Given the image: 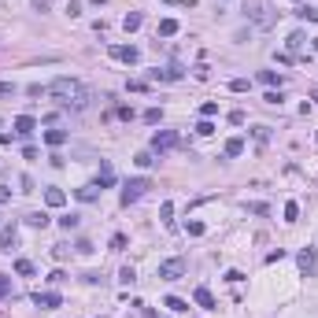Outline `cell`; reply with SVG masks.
Listing matches in <instances>:
<instances>
[{
    "mask_svg": "<svg viewBox=\"0 0 318 318\" xmlns=\"http://www.w3.org/2000/svg\"><path fill=\"white\" fill-rule=\"evenodd\" d=\"M96 185H100V189H111V185H115V170H111L108 159H100V182Z\"/></svg>",
    "mask_w": 318,
    "mask_h": 318,
    "instance_id": "cell-11",
    "label": "cell"
},
{
    "mask_svg": "<svg viewBox=\"0 0 318 318\" xmlns=\"http://www.w3.org/2000/svg\"><path fill=\"white\" fill-rule=\"evenodd\" d=\"M163 307H170L174 315H182V311H189V303H185V300H178V296H167V300H163Z\"/></svg>",
    "mask_w": 318,
    "mask_h": 318,
    "instance_id": "cell-19",
    "label": "cell"
},
{
    "mask_svg": "<svg viewBox=\"0 0 318 318\" xmlns=\"http://www.w3.org/2000/svg\"><path fill=\"white\" fill-rule=\"evenodd\" d=\"M0 96H15V85H11V82H0Z\"/></svg>",
    "mask_w": 318,
    "mask_h": 318,
    "instance_id": "cell-37",
    "label": "cell"
},
{
    "mask_svg": "<svg viewBox=\"0 0 318 318\" xmlns=\"http://www.w3.org/2000/svg\"><path fill=\"white\" fill-rule=\"evenodd\" d=\"M215 111H218V104H211V100H207V104H204V108H200V115H204V118H211V115H215Z\"/></svg>",
    "mask_w": 318,
    "mask_h": 318,
    "instance_id": "cell-36",
    "label": "cell"
},
{
    "mask_svg": "<svg viewBox=\"0 0 318 318\" xmlns=\"http://www.w3.org/2000/svg\"><path fill=\"white\" fill-rule=\"evenodd\" d=\"M193 300H196V307H215V296H211V289H207V285H200V289H196V293H193Z\"/></svg>",
    "mask_w": 318,
    "mask_h": 318,
    "instance_id": "cell-10",
    "label": "cell"
},
{
    "mask_svg": "<svg viewBox=\"0 0 318 318\" xmlns=\"http://www.w3.org/2000/svg\"><path fill=\"white\" fill-rule=\"evenodd\" d=\"M296 15L307 19V23H318V11H315V8H307V4H300V8H296Z\"/></svg>",
    "mask_w": 318,
    "mask_h": 318,
    "instance_id": "cell-24",
    "label": "cell"
},
{
    "mask_svg": "<svg viewBox=\"0 0 318 318\" xmlns=\"http://www.w3.org/2000/svg\"><path fill=\"white\" fill-rule=\"evenodd\" d=\"M4 296H11V277L0 274V300H4Z\"/></svg>",
    "mask_w": 318,
    "mask_h": 318,
    "instance_id": "cell-31",
    "label": "cell"
},
{
    "mask_svg": "<svg viewBox=\"0 0 318 318\" xmlns=\"http://www.w3.org/2000/svg\"><path fill=\"white\" fill-rule=\"evenodd\" d=\"M19 244V229H15V222L11 226H4V233H0V251H11Z\"/></svg>",
    "mask_w": 318,
    "mask_h": 318,
    "instance_id": "cell-8",
    "label": "cell"
},
{
    "mask_svg": "<svg viewBox=\"0 0 318 318\" xmlns=\"http://www.w3.org/2000/svg\"><path fill=\"white\" fill-rule=\"evenodd\" d=\"M178 30H182V26H178V19H163V23H159V37H174Z\"/></svg>",
    "mask_w": 318,
    "mask_h": 318,
    "instance_id": "cell-17",
    "label": "cell"
},
{
    "mask_svg": "<svg viewBox=\"0 0 318 318\" xmlns=\"http://www.w3.org/2000/svg\"><path fill=\"white\" fill-rule=\"evenodd\" d=\"M300 45H303V34H293V37H289V52H296Z\"/></svg>",
    "mask_w": 318,
    "mask_h": 318,
    "instance_id": "cell-35",
    "label": "cell"
},
{
    "mask_svg": "<svg viewBox=\"0 0 318 318\" xmlns=\"http://www.w3.org/2000/svg\"><path fill=\"white\" fill-rule=\"evenodd\" d=\"M152 189V182L148 178H134V182H126V189H122V207H130V204H137L144 193Z\"/></svg>",
    "mask_w": 318,
    "mask_h": 318,
    "instance_id": "cell-3",
    "label": "cell"
},
{
    "mask_svg": "<svg viewBox=\"0 0 318 318\" xmlns=\"http://www.w3.org/2000/svg\"><path fill=\"white\" fill-rule=\"evenodd\" d=\"M26 226L45 229V226H48V215H45V211H34V215H26Z\"/></svg>",
    "mask_w": 318,
    "mask_h": 318,
    "instance_id": "cell-18",
    "label": "cell"
},
{
    "mask_svg": "<svg viewBox=\"0 0 318 318\" xmlns=\"http://www.w3.org/2000/svg\"><path fill=\"white\" fill-rule=\"evenodd\" d=\"M78 222H82L78 215H63V218H59V226H63V229H78Z\"/></svg>",
    "mask_w": 318,
    "mask_h": 318,
    "instance_id": "cell-28",
    "label": "cell"
},
{
    "mask_svg": "<svg viewBox=\"0 0 318 318\" xmlns=\"http://www.w3.org/2000/svg\"><path fill=\"white\" fill-rule=\"evenodd\" d=\"M11 200V189H4V185H0V204H8Z\"/></svg>",
    "mask_w": 318,
    "mask_h": 318,
    "instance_id": "cell-38",
    "label": "cell"
},
{
    "mask_svg": "<svg viewBox=\"0 0 318 318\" xmlns=\"http://www.w3.org/2000/svg\"><path fill=\"white\" fill-rule=\"evenodd\" d=\"M111 248L122 251V248H126V233H115V237H111Z\"/></svg>",
    "mask_w": 318,
    "mask_h": 318,
    "instance_id": "cell-33",
    "label": "cell"
},
{
    "mask_svg": "<svg viewBox=\"0 0 318 318\" xmlns=\"http://www.w3.org/2000/svg\"><path fill=\"white\" fill-rule=\"evenodd\" d=\"M134 163H137V167H152V163H156V152H137V159H134Z\"/></svg>",
    "mask_w": 318,
    "mask_h": 318,
    "instance_id": "cell-21",
    "label": "cell"
},
{
    "mask_svg": "<svg viewBox=\"0 0 318 318\" xmlns=\"http://www.w3.org/2000/svg\"><path fill=\"white\" fill-rule=\"evenodd\" d=\"M15 274L30 277V274H34V263H30V259H19V263H15Z\"/></svg>",
    "mask_w": 318,
    "mask_h": 318,
    "instance_id": "cell-26",
    "label": "cell"
},
{
    "mask_svg": "<svg viewBox=\"0 0 318 318\" xmlns=\"http://www.w3.org/2000/svg\"><path fill=\"white\" fill-rule=\"evenodd\" d=\"M296 263H300V274H303V277H315V270H318V259H315V248H303L300 255H296Z\"/></svg>",
    "mask_w": 318,
    "mask_h": 318,
    "instance_id": "cell-7",
    "label": "cell"
},
{
    "mask_svg": "<svg viewBox=\"0 0 318 318\" xmlns=\"http://www.w3.org/2000/svg\"><path fill=\"white\" fill-rule=\"evenodd\" d=\"M244 152V137H229L226 141V156H241Z\"/></svg>",
    "mask_w": 318,
    "mask_h": 318,
    "instance_id": "cell-20",
    "label": "cell"
},
{
    "mask_svg": "<svg viewBox=\"0 0 318 318\" xmlns=\"http://www.w3.org/2000/svg\"><path fill=\"white\" fill-rule=\"evenodd\" d=\"M311 45H315V48H318V37H315V41H311Z\"/></svg>",
    "mask_w": 318,
    "mask_h": 318,
    "instance_id": "cell-39",
    "label": "cell"
},
{
    "mask_svg": "<svg viewBox=\"0 0 318 318\" xmlns=\"http://www.w3.org/2000/svg\"><path fill=\"white\" fill-rule=\"evenodd\" d=\"M111 56L118 59V63H130V67H134L137 59H141V52H137V45H111Z\"/></svg>",
    "mask_w": 318,
    "mask_h": 318,
    "instance_id": "cell-6",
    "label": "cell"
},
{
    "mask_svg": "<svg viewBox=\"0 0 318 318\" xmlns=\"http://www.w3.org/2000/svg\"><path fill=\"white\" fill-rule=\"evenodd\" d=\"M96 193H100V185H82V189H74V196L82 204H92V200H96Z\"/></svg>",
    "mask_w": 318,
    "mask_h": 318,
    "instance_id": "cell-14",
    "label": "cell"
},
{
    "mask_svg": "<svg viewBox=\"0 0 318 318\" xmlns=\"http://www.w3.org/2000/svg\"><path fill=\"white\" fill-rule=\"evenodd\" d=\"M159 118H163V111H159V108H148V111H144V122H148V126H156Z\"/></svg>",
    "mask_w": 318,
    "mask_h": 318,
    "instance_id": "cell-29",
    "label": "cell"
},
{
    "mask_svg": "<svg viewBox=\"0 0 318 318\" xmlns=\"http://www.w3.org/2000/svg\"><path fill=\"white\" fill-rule=\"evenodd\" d=\"M118 281H126V285H134V281H137L134 267H122V274H118Z\"/></svg>",
    "mask_w": 318,
    "mask_h": 318,
    "instance_id": "cell-30",
    "label": "cell"
},
{
    "mask_svg": "<svg viewBox=\"0 0 318 318\" xmlns=\"http://www.w3.org/2000/svg\"><path fill=\"white\" fill-rule=\"evenodd\" d=\"M170 215H174V204H170V200H163V207H159V218H163L167 226H170V222H174V218H170Z\"/></svg>",
    "mask_w": 318,
    "mask_h": 318,
    "instance_id": "cell-25",
    "label": "cell"
},
{
    "mask_svg": "<svg viewBox=\"0 0 318 318\" xmlns=\"http://www.w3.org/2000/svg\"><path fill=\"white\" fill-rule=\"evenodd\" d=\"M189 233H193V237H204V222H196V218H193V222H189Z\"/></svg>",
    "mask_w": 318,
    "mask_h": 318,
    "instance_id": "cell-34",
    "label": "cell"
},
{
    "mask_svg": "<svg viewBox=\"0 0 318 318\" xmlns=\"http://www.w3.org/2000/svg\"><path fill=\"white\" fill-rule=\"evenodd\" d=\"M244 15L251 19V23L259 26V30H270V26L277 23V15H274V8H270L267 0H248L244 4Z\"/></svg>",
    "mask_w": 318,
    "mask_h": 318,
    "instance_id": "cell-2",
    "label": "cell"
},
{
    "mask_svg": "<svg viewBox=\"0 0 318 318\" xmlns=\"http://www.w3.org/2000/svg\"><path fill=\"white\" fill-rule=\"evenodd\" d=\"M34 303H37V307H59L63 300H59V293H37Z\"/></svg>",
    "mask_w": 318,
    "mask_h": 318,
    "instance_id": "cell-13",
    "label": "cell"
},
{
    "mask_svg": "<svg viewBox=\"0 0 318 318\" xmlns=\"http://www.w3.org/2000/svg\"><path fill=\"white\" fill-rule=\"evenodd\" d=\"M229 89H233V92H244V89H248V78H233V82H229Z\"/></svg>",
    "mask_w": 318,
    "mask_h": 318,
    "instance_id": "cell-32",
    "label": "cell"
},
{
    "mask_svg": "<svg viewBox=\"0 0 318 318\" xmlns=\"http://www.w3.org/2000/svg\"><path fill=\"white\" fill-rule=\"evenodd\" d=\"M178 141H182V137H178L174 130H159V134H152V152H159V156H163V152L178 148Z\"/></svg>",
    "mask_w": 318,
    "mask_h": 318,
    "instance_id": "cell-4",
    "label": "cell"
},
{
    "mask_svg": "<svg viewBox=\"0 0 318 318\" xmlns=\"http://www.w3.org/2000/svg\"><path fill=\"white\" fill-rule=\"evenodd\" d=\"M141 23H144L141 11H130V15L122 19V30H126V34H134V30H141Z\"/></svg>",
    "mask_w": 318,
    "mask_h": 318,
    "instance_id": "cell-15",
    "label": "cell"
},
{
    "mask_svg": "<svg viewBox=\"0 0 318 318\" xmlns=\"http://www.w3.org/2000/svg\"><path fill=\"white\" fill-rule=\"evenodd\" d=\"M63 141H67V130H45V144H52V148H59Z\"/></svg>",
    "mask_w": 318,
    "mask_h": 318,
    "instance_id": "cell-16",
    "label": "cell"
},
{
    "mask_svg": "<svg viewBox=\"0 0 318 318\" xmlns=\"http://www.w3.org/2000/svg\"><path fill=\"white\" fill-rule=\"evenodd\" d=\"M48 96L56 104H63V108H74V111L89 108V100H92V92L85 89L82 82H74V78H56V82H48Z\"/></svg>",
    "mask_w": 318,
    "mask_h": 318,
    "instance_id": "cell-1",
    "label": "cell"
},
{
    "mask_svg": "<svg viewBox=\"0 0 318 318\" xmlns=\"http://www.w3.org/2000/svg\"><path fill=\"white\" fill-rule=\"evenodd\" d=\"M159 277H163V281H178V277H185V259H167V263H159Z\"/></svg>",
    "mask_w": 318,
    "mask_h": 318,
    "instance_id": "cell-5",
    "label": "cell"
},
{
    "mask_svg": "<svg viewBox=\"0 0 318 318\" xmlns=\"http://www.w3.org/2000/svg\"><path fill=\"white\" fill-rule=\"evenodd\" d=\"M34 130H37V122H34L30 115H19V118H15V134H19V137H30Z\"/></svg>",
    "mask_w": 318,
    "mask_h": 318,
    "instance_id": "cell-9",
    "label": "cell"
},
{
    "mask_svg": "<svg viewBox=\"0 0 318 318\" xmlns=\"http://www.w3.org/2000/svg\"><path fill=\"white\" fill-rule=\"evenodd\" d=\"M259 82L274 89V85H281V74H274V70H263V74H259Z\"/></svg>",
    "mask_w": 318,
    "mask_h": 318,
    "instance_id": "cell-23",
    "label": "cell"
},
{
    "mask_svg": "<svg viewBox=\"0 0 318 318\" xmlns=\"http://www.w3.org/2000/svg\"><path fill=\"white\" fill-rule=\"evenodd\" d=\"M296 218H300V204L289 200V204H285V222H296Z\"/></svg>",
    "mask_w": 318,
    "mask_h": 318,
    "instance_id": "cell-22",
    "label": "cell"
},
{
    "mask_svg": "<svg viewBox=\"0 0 318 318\" xmlns=\"http://www.w3.org/2000/svg\"><path fill=\"white\" fill-rule=\"evenodd\" d=\"M196 134H200V137H211V134H215V126H211V118H204V122H196Z\"/></svg>",
    "mask_w": 318,
    "mask_h": 318,
    "instance_id": "cell-27",
    "label": "cell"
},
{
    "mask_svg": "<svg viewBox=\"0 0 318 318\" xmlns=\"http://www.w3.org/2000/svg\"><path fill=\"white\" fill-rule=\"evenodd\" d=\"M45 204H48V207H63V204H67V193H63V189H45Z\"/></svg>",
    "mask_w": 318,
    "mask_h": 318,
    "instance_id": "cell-12",
    "label": "cell"
}]
</instances>
